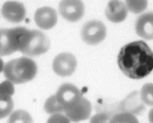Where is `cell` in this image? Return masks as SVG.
I'll return each instance as SVG.
<instances>
[{
  "mask_svg": "<svg viewBox=\"0 0 153 123\" xmlns=\"http://www.w3.org/2000/svg\"><path fill=\"white\" fill-rule=\"evenodd\" d=\"M3 17L7 21L18 23L22 21L26 15V9L23 4L15 1H8L3 4L1 9Z\"/></svg>",
  "mask_w": 153,
  "mask_h": 123,
  "instance_id": "obj_10",
  "label": "cell"
},
{
  "mask_svg": "<svg viewBox=\"0 0 153 123\" xmlns=\"http://www.w3.org/2000/svg\"><path fill=\"white\" fill-rule=\"evenodd\" d=\"M34 18L36 24L39 27L48 30L55 26L58 17L57 13L54 9L45 6L40 7L36 10Z\"/></svg>",
  "mask_w": 153,
  "mask_h": 123,
  "instance_id": "obj_9",
  "label": "cell"
},
{
  "mask_svg": "<svg viewBox=\"0 0 153 123\" xmlns=\"http://www.w3.org/2000/svg\"><path fill=\"white\" fill-rule=\"evenodd\" d=\"M13 108V102L11 96L0 95V118L3 119L9 115Z\"/></svg>",
  "mask_w": 153,
  "mask_h": 123,
  "instance_id": "obj_14",
  "label": "cell"
},
{
  "mask_svg": "<svg viewBox=\"0 0 153 123\" xmlns=\"http://www.w3.org/2000/svg\"><path fill=\"white\" fill-rule=\"evenodd\" d=\"M50 44L49 39L44 32L27 28L22 36L19 51L29 56H38L48 50Z\"/></svg>",
  "mask_w": 153,
  "mask_h": 123,
  "instance_id": "obj_3",
  "label": "cell"
},
{
  "mask_svg": "<svg viewBox=\"0 0 153 123\" xmlns=\"http://www.w3.org/2000/svg\"><path fill=\"white\" fill-rule=\"evenodd\" d=\"M70 120L65 115L62 113H57L52 114L48 121L49 123L68 122Z\"/></svg>",
  "mask_w": 153,
  "mask_h": 123,
  "instance_id": "obj_21",
  "label": "cell"
},
{
  "mask_svg": "<svg viewBox=\"0 0 153 123\" xmlns=\"http://www.w3.org/2000/svg\"><path fill=\"white\" fill-rule=\"evenodd\" d=\"M128 11L125 3L120 0H110L105 8V14L110 21L118 23L126 19Z\"/></svg>",
  "mask_w": 153,
  "mask_h": 123,
  "instance_id": "obj_11",
  "label": "cell"
},
{
  "mask_svg": "<svg viewBox=\"0 0 153 123\" xmlns=\"http://www.w3.org/2000/svg\"><path fill=\"white\" fill-rule=\"evenodd\" d=\"M77 65L75 56L69 52H63L54 58L53 68L55 72L62 77L70 75L74 71Z\"/></svg>",
  "mask_w": 153,
  "mask_h": 123,
  "instance_id": "obj_7",
  "label": "cell"
},
{
  "mask_svg": "<svg viewBox=\"0 0 153 123\" xmlns=\"http://www.w3.org/2000/svg\"><path fill=\"white\" fill-rule=\"evenodd\" d=\"M3 71L7 79L14 84L25 83L36 76L37 67L31 59L22 57L12 59L4 65Z\"/></svg>",
  "mask_w": 153,
  "mask_h": 123,
  "instance_id": "obj_2",
  "label": "cell"
},
{
  "mask_svg": "<svg viewBox=\"0 0 153 123\" xmlns=\"http://www.w3.org/2000/svg\"><path fill=\"white\" fill-rule=\"evenodd\" d=\"M32 122V118L26 111L19 110L13 112L8 120L9 123H31Z\"/></svg>",
  "mask_w": 153,
  "mask_h": 123,
  "instance_id": "obj_18",
  "label": "cell"
},
{
  "mask_svg": "<svg viewBox=\"0 0 153 123\" xmlns=\"http://www.w3.org/2000/svg\"><path fill=\"white\" fill-rule=\"evenodd\" d=\"M135 29L137 35L145 40H153V12L140 15L137 20Z\"/></svg>",
  "mask_w": 153,
  "mask_h": 123,
  "instance_id": "obj_12",
  "label": "cell"
},
{
  "mask_svg": "<svg viewBox=\"0 0 153 123\" xmlns=\"http://www.w3.org/2000/svg\"><path fill=\"white\" fill-rule=\"evenodd\" d=\"M13 83L7 80L2 82L0 85V95L11 96L14 92Z\"/></svg>",
  "mask_w": 153,
  "mask_h": 123,
  "instance_id": "obj_19",
  "label": "cell"
},
{
  "mask_svg": "<svg viewBox=\"0 0 153 123\" xmlns=\"http://www.w3.org/2000/svg\"><path fill=\"white\" fill-rule=\"evenodd\" d=\"M122 112L118 117L119 122L128 123L138 122V121L135 116L127 112Z\"/></svg>",
  "mask_w": 153,
  "mask_h": 123,
  "instance_id": "obj_20",
  "label": "cell"
},
{
  "mask_svg": "<svg viewBox=\"0 0 153 123\" xmlns=\"http://www.w3.org/2000/svg\"><path fill=\"white\" fill-rule=\"evenodd\" d=\"M144 104L140 98V93L137 91H133L128 95L121 102V110L135 116L139 115L145 110Z\"/></svg>",
  "mask_w": 153,
  "mask_h": 123,
  "instance_id": "obj_13",
  "label": "cell"
},
{
  "mask_svg": "<svg viewBox=\"0 0 153 123\" xmlns=\"http://www.w3.org/2000/svg\"><path fill=\"white\" fill-rule=\"evenodd\" d=\"M107 29L104 24L96 19L87 21L82 26L80 32L82 39L90 45H97L105 39Z\"/></svg>",
  "mask_w": 153,
  "mask_h": 123,
  "instance_id": "obj_5",
  "label": "cell"
},
{
  "mask_svg": "<svg viewBox=\"0 0 153 123\" xmlns=\"http://www.w3.org/2000/svg\"><path fill=\"white\" fill-rule=\"evenodd\" d=\"M64 110L69 107L82 96L79 90L74 85L65 83L62 85L55 94Z\"/></svg>",
  "mask_w": 153,
  "mask_h": 123,
  "instance_id": "obj_8",
  "label": "cell"
},
{
  "mask_svg": "<svg viewBox=\"0 0 153 123\" xmlns=\"http://www.w3.org/2000/svg\"><path fill=\"white\" fill-rule=\"evenodd\" d=\"M148 118L149 121L153 123V108L150 110L149 113Z\"/></svg>",
  "mask_w": 153,
  "mask_h": 123,
  "instance_id": "obj_22",
  "label": "cell"
},
{
  "mask_svg": "<svg viewBox=\"0 0 153 123\" xmlns=\"http://www.w3.org/2000/svg\"><path fill=\"white\" fill-rule=\"evenodd\" d=\"M58 9L62 18L71 22L80 20L83 16L85 10L82 0H61Z\"/></svg>",
  "mask_w": 153,
  "mask_h": 123,
  "instance_id": "obj_6",
  "label": "cell"
},
{
  "mask_svg": "<svg viewBox=\"0 0 153 123\" xmlns=\"http://www.w3.org/2000/svg\"><path fill=\"white\" fill-rule=\"evenodd\" d=\"M124 3L128 11L133 13L138 14L146 9L148 0H125Z\"/></svg>",
  "mask_w": 153,
  "mask_h": 123,
  "instance_id": "obj_15",
  "label": "cell"
},
{
  "mask_svg": "<svg viewBox=\"0 0 153 123\" xmlns=\"http://www.w3.org/2000/svg\"><path fill=\"white\" fill-rule=\"evenodd\" d=\"M140 95L143 103L149 106H153V84L147 83L141 88Z\"/></svg>",
  "mask_w": 153,
  "mask_h": 123,
  "instance_id": "obj_17",
  "label": "cell"
},
{
  "mask_svg": "<svg viewBox=\"0 0 153 123\" xmlns=\"http://www.w3.org/2000/svg\"><path fill=\"white\" fill-rule=\"evenodd\" d=\"M27 28L19 27L0 30V55L4 56L19 51L22 36Z\"/></svg>",
  "mask_w": 153,
  "mask_h": 123,
  "instance_id": "obj_4",
  "label": "cell"
},
{
  "mask_svg": "<svg viewBox=\"0 0 153 123\" xmlns=\"http://www.w3.org/2000/svg\"><path fill=\"white\" fill-rule=\"evenodd\" d=\"M44 109L47 113L51 115L63 112V108L57 100L55 95L49 97L46 101Z\"/></svg>",
  "mask_w": 153,
  "mask_h": 123,
  "instance_id": "obj_16",
  "label": "cell"
},
{
  "mask_svg": "<svg viewBox=\"0 0 153 123\" xmlns=\"http://www.w3.org/2000/svg\"><path fill=\"white\" fill-rule=\"evenodd\" d=\"M117 63L121 70L128 77L142 79L153 70V52L144 41H134L121 49Z\"/></svg>",
  "mask_w": 153,
  "mask_h": 123,
  "instance_id": "obj_1",
  "label": "cell"
}]
</instances>
